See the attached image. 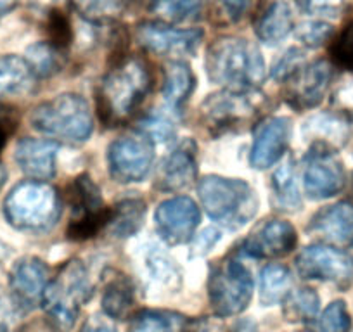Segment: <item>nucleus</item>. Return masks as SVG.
Wrapping results in <instances>:
<instances>
[{
	"mask_svg": "<svg viewBox=\"0 0 353 332\" xmlns=\"http://www.w3.org/2000/svg\"><path fill=\"white\" fill-rule=\"evenodd\" d=\"M152 85L145 61L125 56L104 74L97 90V110L101 120L110 127L125 123L144 103Z\"/></svg>",
	"mask_w": 353,
	"mask_h": 332,
	"instance_id": "f257e3e1",
	"label": "nucleus"
},
{
	"mask_svg": "<svg viewBox=\"0 0 353 332\" xmlns=\"http://www.w3.org/2000/svg\"><path fill=\"white\" fill-rule=\"evenodd\" d=\"M210 80L236 92H254L265 80V61L256 45L239 37H222L208 47Z\"/></svg>",
	"mask_w": 353,
	"mask_h": 332,
	"instance_id": "f03ea898",
	"label": "nucleus"
},
{
	"mask_svg": "<svg viewBox=\"0 0 353 332\" xmlns=\"http://www.w3.org/2000/svg\"><path fill=\"white\" fill-rule=\"evenodd\" d=\"M94 294L90 273L80 260L64 263L52 277L42 296V307L57 332H68L77 324L81 307Z\"/></svg>",
	"mask_w": 353,
	"mask_h": 332,
	"instance_id": "7ed1b4c3",
	"label": "nucleus"
},
{
	"mask_svg": "<svg viewBox=\"0 0 353 332\" xmlns=\"http://www.w3.org/2000/svg\"><path fill=\"white\" fill-rule=\"evenodd\" d=\"M199 199L210 218L225 229L246 225L258 209V199L250 184L239 178L208 175L198 185Z\"/></svg>",
	"mask_w": 353,
	"mask_h": 332,
	"instance_id": "20e7f679",
	"label": "nucleus"
},
{
	"mask_svg": "<svg viewBox=\"0 0 353 332\" xmlns=\"http://www.w3.org/2000/svg\"><path fill=\"white\" fill-rule=\"evenodd\" d=\"M40 134L68 144H81L94 130V118L87 101L77 94H63L42 103L30 116Z\"/></svg>",
	"mask_w": 353,
	"mask_h": 332,
	"instance_id": "39448f33",
	"label": "nucleus"
},
{
	"mask_svg": "<svg viewBox=\"0 0 353 332\" xmlns=\"http://www.w3.org/2000/svg\"><path fill=\"white\" fill-rule=\"evenodd\" d=\"M4 213L16 229L30 232L46 230L59 218V194L42 180L21 182L6 198Z\"/></svg>",
	"mask_w": 353,
	"mask_h": 332,
	"instance_id": "423d86ee",
	"label": "nucleus"
},
{
	"mask_svg": "<svg viewBox=\"0 0 353 332\" xmlns=\"http://www.w3.org/2000/svg\"><path fill=\"white\" fill-rule=\"evenodd\" d=\"M70 223L66 236L71 240H87L106 229L111 208L104 205L96 182L88 175H78L68 187Z\"/></svg>",
	"mask_w": 353,
	"mask_h": 332,
	"instance_id": "0eeeda50",
	"label": "nucleus"
},
{
	"mask_svg": "<svg viewBox=\"0 0 353 332\" xmlns=\"http://www.w3.org/2000/svg\"><path fill=\"white\" fill-rule=\"evenodd\" d=\"M208 294L213 310L220 317L243 313L253 296V277L236 256L222 260L210 273Z\"/></svg>",
	"mask_w": 353,
	"mask_h": 332,
	"instance_id": "6e6552de",
	"label": "nucleus"
},
{
	"mask_svg": "<svg viewBox=\"0 0 353 332\" xmlns=\"http://www.w3.org/2000/svg\"><path fill=\"white\" fill-rule=\"evenodd\" d=\"M254 92H236V90H222L212 94L203 101L199 116L203 128L208 130L213 137H220L229 132H237L246 127L256 116L258 107L253 99Z\"/></svg>",
	"mask_w": 353,
	"mask_h": 332,
	"instance_id": "1a4fd4ad",
	"label": "nucleus"
},
{
	"mask_svg": "<svg viewBox=\"0 0 353 332\" xmlns=\"http://www.w3.org/2000/svg\"><path fill=\"white\" fill-rule=\"evenodd\" d=\"M154 159L151 138L144 134L123 135L110 145L108 165L111 177L120 184L141 182L149 174Z\"/></svg>",
	"mask_w": 353,
	"mask_h": 332,
	"instance_id": "9d476101",
	"label": "nucleus"
},
{
	"mask_svg": "<svg viewBox=\"0 0 353 332\" xmlns=\"http://www.w3.org/2000/svg\"><path fill=\"white\" fill-rule=\"evenodd\" d=\"M303 187L308 198L327 199L345 187V168L329 145L315 144L305 158Z\"/></svg>",
	"mask_w": 353,
	"mask_h": 332,
	"instance_id": "9b49d317",
	"label": "nucleus"
},
{
	"mask_svg": "<svg viewBox=\"0 0 353 332\" xmlns=\"http://www.w3.org/2000/svg\"><path fill=\"white\" fill-rule=\"evenodd\" d=\"M296 270L303 279L324 280L341 287L353 280V260L336 247L322 244L305 247L296 258Z\"/></svg>",
	"mask_w": 353,
	"mask_h": 332,
	"instance_id": "f8f14e48",
	"label": "nucleus"
},
{
	"mask_svg": "<svg viewBox=\"0 0 353 332\" xmlns=\"http://www.w3.org/2000/svg\"><path fill=\"white\" fill-rule=\"evenodd\" d=\"M135 37L145 50L172 59L191 56L203 42L201 30H182L165 23H142L137 26Z\"/></svg>",
	"mask_w": 353,
	"mask_h": 332,
	"instance_id": "ddd939ff",
	"label": "nucleus"
},
{
	"mask_svg": "<svg viewBox=\"0 0 353 332\" xmlns=\"http://www.w3.org/2000/svg\"><path fill=\"white\" fill-rule=\"evenodd\" d=\"M332 80V68L325 61L303 64L286 80V103L294 110H312L324 99Z\"/></svg>",
	"mask_w": 353,
	"mask_h": 332,
	"instance_id": "4468645a",
	"label": "nucleus"
},
{
	"mask_svg": "<svg viewBox=\"0 0 353 332\" xmlns=\"http://www.w3.org/2000/svg\"><path fill=\"white\" fill-rule=\"evenodd\" d=\"M154 220L163 240L168 244H184L194 236L201 213L191 198H172L159 203Z\"/></svg>",
	"mask_w": 353,
	"mask_h": 332,
	"instance_id": "2eb2a0df",
	"label": "nucleus"
},
{
	"mask_svg": "<svg viewBox=\"0 0 353 332\" xmlns=\"http://www.w3.org/2000/svg\"><path fill=\"white\" fill-rule=\"evenodd\" d=\"M49 282L50 269L46 262L35 256L21 258L12 267L11 276H9V287H11V296L14 298L16 304L21 308L23 313L42 303V296Z\"/></svg>",
	"mask_w": 353,
	"mask_h": 332,
	"instance_id": "dca6fc26",
	"label": "nucleus"
},
{
	"mask_svg": "<svg viewBox=\"0 0 353 332\" xmlns=\"http://www.w3.org/2000/svg\"><path fill=\"white\" fill-rule=\"evenodd\" d=\"M298 244V234L290 222L270 220L256 232L251 234L241 253L251 258H283L290 255Z\"/></svg>",
	"mask_w": 353,
	"mask_h": 332,
	"instance_id": "f3484780",
	"label": "nucleus"
},
{
	"mask_svg": "<svg viewBox=\"0 0 353 332\" xmlns=\"http://www.w3.org/2000/svg\"><path fill=\"white\" fill-rule=\"evenodd\" d=\"M291 125L286 118H269L261 121L254 132L250 163L256 170H265L276 165L290 144Z\"/></svg>",
	"mask_w": 353,
	"mask_h": 332,
	"instance_id": "a211bd4d",
	"label": "nucleus"
},
{
	"mask_svg": "<svg viewBox=\"0 0 353 332\" xmlns=\"http://www.w3.org/2000/svg\"><path fill=\"white\" fill-rule=\"evenodd\" d=\"M196 144L192 141L182 142L161 161L158 170V187L163 191H182L196 180Z\"/></svg>",
	"mask_w": 353,
	"mask_h": 332,
	"instance_id": "6ab92c4d",
	"label": "nucleus"
},
{
	"mask_svg": "<svg viewBox=\"0 0 353 332\" xmlns=\"http://www.w3.org/2000/svg\"><path fill=\"white\" fill-rule=\"evenodd\" d=\"M312 234L336 246H353V206L348 203L327 206L312 218Z\"/></svg>",
	"mask_w": 353,
	"mask_h": 332,
	"instance_id": "aec40b11",
	"label": "nucleus"
},
{
	"mask_svg": "<svg viewBox=\"0 0 353 332\" xmlns=\"http://www.w3.org/2000/svg\"><path fill=\"white\" fill-rule=\"evenodd\" d=\"M57 144L43 138H23L16 145V163L33 180H49L56 174Z\"/></svg>",
	"mask_w": 353,
	"mask_h": 332,
	"instance_id": "412c9836",
	"label": "nucleus"
},
{
	"mask_svg": "<svg viewBox=\"0 0 353 332\" xmlns=\"http://www.w3.org/2000/svg\"><path fill=\"white\" fill-rule=\"evenodd\" d=\"M101 307L111 320H127L134 317L135 307H137V293H135L134 282L123 273L110 277L104 287L103 298H101Z\"/></svg>",
	"mask_w": 353,
	"mask_h": 332,
	"instance_id": "4be33fe9",
	"label": "nucleus"
},
{
	"mask_svg": "<svg viewBox=\"0 0 353 332\" xmlns=\"http://www.w3.org/2000/svg\"><path fill=\"white\" fill-rule=\"evenodd\" d=\"M293 26V12L290 6L283 0H274L260 12L254 21V33L260 42L274 45V43L283 42L290 35Z\"/></svg>",
	"mask_w": 353,
	"mask_h": 332,
	"instance_id": "5701e85b",
	"label": "nucleus"
},
{
	"mask_svg": "<svg viewBox=\"0 0 353 332\" xmlns=\"http://www.w3.org/2000/svg\"><path fill=\"white\" fill-rule=\"evenodd\" d=\"M37 74L25 57H0V101L21 97L35 85Z\"/></svg>",
	"mask_w": 353,
	"mask_h": 332,
	"instance_id": "b1692460",
	"label": "nucleus"
},
{
	"mask_svg": "<svg viewBox=\"0 0 353 332\" xmlns=\"http://www.w3.org/2000/svg\"><path fill=\"white\" fill-rule=\"evenodd\" d=\"M194 73H192L188 64L181 63V61H172L166 66L161 94L168 106H172L176 111H181L189 101L191 94L194 92Z\"/></svg>",
	"mask_w": 353,
	"mask_h": 332,
	"instance_id": "393cba45",
	"label": "nucleus"
},
{
	"mask_svg": "<svg viewBox=\"0 0 353 332\" xmlns=\"http://www.w3.org/2000/svg\"><path fill=\"white\" fill-rule=\"evenodd\" d=\"M145 203L142 199H123L117 206H111V216L108 222V232L111 236L130 237L137 232L144 223Z\"/></svg>",
	"mask_w": 353,
	"mask_h": 332,
	"instance_id": "a878e982",
	"label": "nucleus"
},
{
	"mask_svg": "<svg viewBox=\"0 0 353 332\" xmlns=\"http://www.w3.org/2000/svg\"><path fill=\"white\" fill-rule=\"evenodd\" d=\"M293 277L291 272L283 265H267L260 273V303L263 307L283 303L291 293Z\"/></svg>",
	"mask_w": 353,
	"mask_h": 332,
	"instance_id": "bb28decb",
	"label": "nucleus"
},
{
	"mask_svg": "<svg viewBox=\"0 0 353 332\" xmlns=\"http://www.w3.org/2000/svg\"><path fill=\"white\" fill-rule=\"evenodd\" d=\"M128 332H185L189 318L175 311L144 310L134 315Z\"/></svg>",
	"mask_w": 353,
	"mask_h": 332,
	"instance_id": "cd10ccee",
	"label": "nucleus"
},
{
	"mask_svg": "<svg viewBox=\"0 0 353 332\" xmlns=\"http://www.w3.org/2000/svg\"><path fill=\"white\" fill-rule=\"evenodd\" d=\"M272 191L276 198V205L283 211H296L301 206L300 191L294 180L293 163L286 161L279 166L272 177Z\"/></svg>",
	"mask_w": 353,
	"mask_h": 332,
	"instance_id": "c85d7f7f",
	"label": "nucleus"
},
{
	"mask_svg": "<svg viewBox=\"0 0 353 332\" xmlns=\"http://www.w3.org/2000/svg\"><path fill=\"white\" fill-rule=\"evenodd\" d=\"M284 317L290 322H310L317 317L321 300L317 293L310 287H301V289L291 291L283 301Z\"/></svg>",
	"mask_w": 353,
	"mask_h": 332,
	"instance_id": "c756f323",
	"label": "nucleus"
},
{
	"mask_svg": "<svg viewBox=\"0 0 353 332\" xmlns=\"http://www.w3.org/2000/svg\"><path fill=\"white\" fill-rule=\"evenodd\" d=\"M206 0H156L152 11L168 23L191 21L199 18Z\"/></svg>",
	"mask_w": 353,
	"mask_h": 332,
	"instance_id": "7c9ffc66",
	"label": "nucleus"
},
{
	"mask_svg": "<svg viewBox=\"0 0 353 332\" xmlns=\"http://www.w3.org/2000/svg\"><path fill=\"white\" fill-rule=\"evenodd\" d=\"M128 0H71L73 8L92 23H108L117 19L127 8Z\"/></svg>",
	"mask_w": 353,
	"mask_h": 332,
	"instance_id": "2f4dec72",
	"label": "nucleus"
},
{
	"mask_svg": "<svg viewBox=\"0 0 353 332\" xmlns=\"http://www.w3.org/2000/svg\"><path fill=\"white\" fill-rule=\"evenodd\" d=\"M25 59L28 61L37 76H49L59 68L61 52L47 42H40L30 47Z\"/></svg>",
	"mask_w": 353,
	"mask_h": 332,
	"instance_id": "473e14b6",
	"label": "nucleus"
},
{
	"mask_svg": "<svg viewBox=\"0 0 353 332\" xmlns=\"http://www.w3.org/2000/svg\"><path fill=\"white\" fill-rule=\"evenodd\" d=\"M321 332H350L352 329V317L346 308L345 301L338 300L327 304L319 320Z\"/></svg>",
	"mask_w": 353,
	"mask_h": 332,
	"instance_id": "72a5a7b5",
	"label": "nucleus"
},
{
	"mask_svg": "<svg viewBox=\"0 0 353 332\" xmlns=\"http://www.w3.org/2000/svg\"><path fill=\"white\" fill-rule=\"evenodd\" d=\"M47 35L49 40L47 43L52 45L54 49L63 52L73 42V30H71L70 21H68L66 16L59 11H52L47 19Z\"/></svg>",
	"mask_w": 353,
	"mask_h": 332,
	"instance_id": "f704fd0d",
	"label": "nucleus"
},
{
	"mask_svg": "<svg viewBox=\"0 0 353 332\" xmlns=\"http://www.w3.org/2000/svg\"><path fill=\"white\" fill-rule=\"evenodd\" d=\"M331 57L338 68L353 71V21H350L332 42Z\"/></svg>",
	"mask_w": 353,
	"mask_h": 332,
	"instance_id": "c9c22d12",
	"label": "nucleus"
},
{
	"mask_svg": "<svg viewBox=\"0 0 353 332\" xmlns=\"http://www.w3.org/2000/svg\"><path fill=\"white\" fill-rule=\"evenodd\" d=\"M332 35V26L324 21H307L296 28V37L305 47L317 49Z\"/></svg>",
	"mask_w": 353,
	"mask_h": 332,
	"instance_id": "e433bc0d",
	"label": "nucleus"
},
{
	"mask_svg": "<svg viewBox=\"0 0 353 332\" xmlns=\"http://www.w3.org/2000/svg\"><path fill=\"white\" fill-rule=\"evenodd\" d=\"M141 132L151 141L165 142L173 137V125L163 114L152 113L141 121Z\"/></svg>",
	"mask_w": 353,
	"mask_h": 332,
	"instance_id": "4c0bfd02",
	"label": "nucleus"
},
{
	"mask_svg": "<svg viewBox=\"0 0 353 332\" xmlns=\"http://www.w3.org/2000/svg\"><path fill=\"white\" fill-rule=\"evenodd\" d=\"M23 310L16 304L11 293L0 287V332H16Z\"/></svg>",
	"mask_w": 353,
	"mask_h": 332,
	"instance_id": "58836bf2",
	"label": "nucleus"
},
{
	"mask_svg": "<svg viewBox=\"0 0 353 332\" xmlns=\"http://www.w3.org/2000/svg\"><path fill=\"white\" fill-rule=\"evenodd\" d=\"M148 267L151 269L154 279L161 280V282L170 284L176 279V267L165 253L152 251L148 258Z\"/></svg>",
	"mask_w": 353,
	"mask_h": 332,
	"instance_id": "ea45409f",
	"label": "nucleus"
},
{
	"mask_svg": "<svg viewBox=\"0 0 353 332\" xmlns=\"http://www.w3.org/2000/svg\"><path fill=\"white\" fill-rule=\"evenodd\" d=\"M301 66H303V57H301V52L296 49H291L281 57V61L276 64V68H274L272 74L277 78V80L286 81L288 78H290L294 71L300 70Z\"/></svg>",
	"mask_w": 353,
	"mask_h": 332,
	"instance_id": "a19ab883",
	"label": "nucleus"
},
{
	"mask_svg": "<svg viewBox=\"0 0 353 332\" xmlns=\"http://www.w3.org/2000/svg\"><path fill=\"white\" fill-rule=\"evenodd\" d=\"M298 8L305 11L307 14H319V16H332L339 11L343 0H294Z\"/></svg>",
	"mask_w": 353,
	"mask_h": 332,
	"instance_id": "79ce46f5",
	"label": "nucleus"
},
{
	"mask_svg": "<svg viewBox=\"0 0 353 332\" xmlns=\"http://www.w3.org/2000/svg\"><path fill=\"white\" fill-rule=\"evenodd\" d=\"M185 332H227L225 325L213 318H194L189 320Z\"/></svg>",
	"mask_w": 353,
	"mask_h": 332,
	"instance_id": "37998d69",
	"label": "nucleus"
},
{
	"mask_svg": "<svg viewBox=\"0 0 353 332\" xmlns=\"http://www.w3.org/2000/svg\"><path fill=\"white\" fill-rule=\"evenodd\" d=\"M216 240H220V234L216 230L208 229L201 234V236L196 239L194 244V255H203V253H208L213 246H215Z\"/></svg>",
	"mask_w": 353,
	"mask_h": 332,
	"instance_id": "c03bdc74",
	"label": "nucleus"
},
{
	"mask_svg": "<svg viewBox=\"0 0 353 332\" xmlns=\"http://www.w3.org/2000/svg\"><path fill=\"white\" fill-rule=\"evenodd\" d=\"M230 19H239L250 8L251 0H220Z\"/></svg>",
	"mask_w": 353,
	"mask_h": 332,
	"instance_id": "a18cd8bd",
	"label": "nucleus"
},
{
	"mask_svg": "<svg viewBox=\"0 0 353 332\" xmlns=\"http://www.w3.org/2000/svg\"><path fill=\"white\" fill-rule=\"evenodd\" d=\"M80 332H117V329L110 324L108 320L101 317H92L85 322V325L81 327Z\"/></svg>",
	"mask_w": 353,
	"mask_h": 332,
	"instance_id": "49530a36",
	"label": "nucleus"
},
{
	"mask_svg": "<svg viewBox=\"0 0 353 332\" xmlns=\"http://www.w3.org/2000/svg\"><path fill=\"white\" fill-rule=\"evenodd\" d=\"M14 128H16V121L12 120L11 116H4V114L0 116V151L6 147L8 138L11 137Z\"/></svg>",
	"mask_w": 353,
	"mask_h": 332,
	"instance_id": "de8ad7c7",
	"label": "nucleus"
},
{
	"mask_svg": "<svg viewBox=\"0 0 353 332\" xmlns=\"http://www.w3.org/2000/svg\"><path fill=\"white\" fill-rule=\"evenodd\" d=\"M16 6H18V0H0V18L9 14Z\"/></svg>",
	"mask_w": 353,
	"mask_h": 332,
	"instance_id": "09e8293b",
	"label": "nucleus"
},
{
	"mask_svg": "<svg viewBox=\"0 0 353 332\" xmlns=\"http://www.w3.org/2000/svg\"><path fill=\"white\" fill-rule=\"evenodd\" d=\"M6 178H8V172H6L4 165H2V163H0V189L4 187V184H6Z\"/></svg>",
	"mask_w": 353,
	"mask_h": 332,
	"instance_id": "8fccbe9b",
	"label": "nucleus"
},
{
	"mask_svg": "<svg viewBox=\"0 0 353 332\" xmlns=\"http://www.w3.org/2000/svg\"><path fill=\"white\" fill-rule=\"evenodd\" d=\"M294 332H310V331H294Z\"/></svg>",
	"mask_w": 353,
	"mask_h": 332,
	"instance_id": "3c124183",
	"label": "nucleus"
}]
</instances>
